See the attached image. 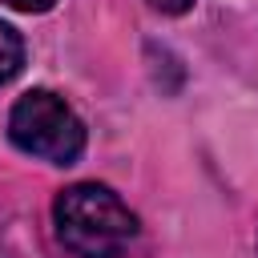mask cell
<instances>
[{"label":"cell","instance_id":"obj_4","mask_svg":"<svg viewBox=\"0 0 258 258\" xmlns=\"http://www.w3.org/2000/svg\"><path fill=\"white\" fill-rule=\"evenodd\" d=\"M149 8H157V12H165V16H181V12L194 8V0H149Z\"/></svg>","mask_w":258,"mask_h":258},{"label":"cell","instance_id":"obj_3","mask_svg":"<svg viewBox=\"0 0 258 258\" xmlns=\"http://www.w3.org/2000/svg\"><path fill=\"white\" fill-rule=\"evenodd\" d=\"M20 64H24V40H20V32L12 24L0 20V85L12 81L20 73Z\"/></svg>","mask_w":258,"mask_h":258},{"label":"cell","instance_id":"obj_1","mask_svg":"<svg viewBox=\"0 0 258 258\" xmlns=\"http://www.w3.org/2000/svg\"><path fill=\"white\" fill-rule=\"evenodd\" d=\"M56 238L77 258H125L137 242V214L97 181H77L52 202Z\"/></svg>","mask_w":258,"mask_h":258},{"label":"cell","instance_id":"obj_5","mask_svg":"<svg viewBox=\"0 0 258 258\" xmlns=\"http://www.w3.org/2000/svg\"><path fill=\"white\" fill-rule=\"evenodd\" d=\"M4 4H12V8H20V12H48L56 0H4Z\"/></svg>","mask_w":258,"mask_h":258},{"label":"cell","instance_id":"obj_2","mask_svg":"<svg viewBox=\"0 0 258 258\" xmlns=\"http://www.w3.org/2000/svg\"><path fill=\"white\" fill-rule=\"evenodd\" d=\"M8 137L20 153H32L52 165H73L85 149L81 117L48 89H28L8 113Z\"/></svg>","mask_w":258,"mask_h":258}]
</instances>
